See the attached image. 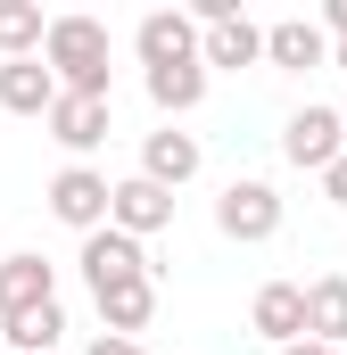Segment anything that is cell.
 Listing matches in <instances>:
<instances>
[{
	"mask_svg": "<svg viewBox=\"0 0 347 355\" xmlns=\"http://www.w3.org/2000/svg\"><path fill=\"white\" fill-rule=\"evenodd\" d=\"M42 67L75 99H108V25L99 17H50L42 33Z\"/></svg>",
	"mask_w": 347,
	"mask_h": 355,
	"instance_id": "obj_1",
	"label": "cell"
},
{
	"mask_svg": "<svg viewBox=\"0 0 347 355\" xmlns=\"http://www.w3.org/2000/svg\"><path fill=\"white\" fill-rule=\"evenodd\" d=\"M215 232H223V240H240V248L273 240V232H281V190L257 182V174L223 182V198H215Z\"/></svg>",
	"mask_w": 347,
	"mask_h": 355,
	"instance_id": "obj_2",
	"label": "cell"
},
{
	"mask_svg": "<svg viewBox=\"0 0 347 355\" xmlns=\"http://www.w3.org/2000/svg\"><path fill=\"white\" fill-rule=\"evenodd\" d=\"M174 223V190H158V182H141V174H124V182H108V232H124V240H158Z\"/></svg>",
	"mask_w": 347,
	"mask_h": 355,
	"instance_id": "obj_3",
	"label": "cell"
},
{
	"mask_svg": "<svg viewBox=\"0 0 347 355\" xmlns=\"http://www.w3.org/2000/svg\"><path fill=\"white\" fill-rule=\"evenodd\" d=\"M75 265H83L91 297H99V289H116V281H158L149 248H141V240H124V232H108V223H99V232H83V257H75Z\"/></svg>",
	"mask_w": 347,
	"mask_h": 355,
	"instance_id": "obj_4",
	"label": "cell"
},
{
	"mask_svg": "<svg viewBox=\"0 0 347 355\" xmlns=\"http://www.w3.org/2000/svg\"><path fill=\"white\" fill-rule=\"evenodd\" d=\"M42 198H50V215H58L67 232H99V223H108V174H99V166H58Z\"/></svg>",
	"mask_w": 347,
	"mask_h": 355,
	"instance_id": "obj_5",
	"label": "cell"
},
{
	"mask_svg": "<svg viewBox=\"0 0 347 355\" xmlns=\"http://www.w3.org/2000/svg\"><path fill=\"white\" fill-rule=\"evenodd\" d=\"M339 149H347V141H339V107H314V99H306V107L281 124V157H289L298 174H323Z\"/></svg>",
	"mask_w": 347,
	"mask_h": 355,
	"instance_id": "obj_6",
	"label": "cell"
},
{
	"mask_svg": "<svg viewBox=\"0 0 347 355\" xmlns=\"http://www.w3.org/2000/svg\"><path fill=\"white\" fill-rule=\"evenodd\" d=\"M133 50H141V75H158V67H190V58H198V25H190L182 8H149V17L133 25Z\"/></svg>",
	"mask_w": 347,
	"mask_h": 355,
	"instance_id": "obj_7",
	"label": "cell"
},
{
	"mask_svg": "<svg viewBox=\"0 0 347 355\" xmlns=\"http://www.w3.org/2000/svg\"><path fill=\"white\" fill-rule=\"evenodd\" d=\"M42 124H50V141H58V149H67V157H75V166H83L91 149H99V141H108V99H75V91H58V99H50V116H42Z\"/></svg>",
	"mask_w": 347,
	"mask_h": 355,
	"instance_id": "obj_8",
	"label": "cell"
},
{
	"mask_svg": "<svg viewBox=\"0 0 347 355\" xmlns=\"http://www.w3.org/2000/svg\"><path fill=\"white\" fill-rule=\"evenodd\" d=\"M264 67H281V75H314V67H331L323 25H314V17H281V25H264Z\"/></svg>",
	"mask_w": 347,
	"mask_h": 355,
	"instance_id": "obj_9",
	"label": "cell"
},
{
	"mask_svg": "<svg viewBox=\"0 0 347 355\" xmlns=\"http://www.w3.org/2000/svg\"><path fill=\"white\" fill-rule=\"evenodd\" d=\"M198 166H207V149H198V132H182V124H166V132L141 141V182H158V190H182Z\"/></svg>",
	"mask_w": 347,
	"mask_h": 355,
	"instance_id": "obj_10",
	"label": "cell"
},
{
	"mask_svg": "<svg viewBox=\"0 0 347 355\" xmlns=\"http://www.w3.org/2000/svg\"><path fill=\"white\" fill-rule=\"evenodd\" d=\"M248 322H257V339H273V347H298L306 339V281H264L257 306H248Z\"/></svg>",
	"mask_w": 347,
	"mask_h": 355,
	"instance_id": "obj_11",
	"label": "cell"
},
{
	"mask_svg": "<svg viewBox=\"0 0 347 355\" xmlns=\"http://www.w3.org/2000/svg\"><path fill=\"white\" fill-rule=\"evenodd\" d=\"M50 99H58V75L42 58H0V107L8 116H50Z\"/></svg>",
	"mask_w": 347,
	"mask_h": 355,
	"instance_id": "obj_12",
	"label": "cell"
},
{
	"mask_svg": "<svg viewBox=\"0 0 347 355\" xmlns=\"http://www.w3.org/2000/svg\"><path fill=\"white\" fill-rule=\"evenodd\" d=\"M91 306H99L108 339H141V331H149V314H158V281H116V289H99Z\"/></svg>",
	"mask_w": 347,
	"mask_h": 355,
	"instance_id": "obj_13",
	"label": "cell"
},
{
	"mask_svg": "<svg viewBox=\"0 0 347 355\" xmlns=\"http://www.w3.org/2000/svg\"><path fill=\"white\" fill-rule=\"evenodd\" d=\"M257 58H264V25H248V17L198 25V67H257Z\"/></svg>",
	"mask_w": 347,
	"mask_h": 355,
	"instance_id": "obj_14",
	"label": "cell"
},
{
	"mask_svg": "<svg viewBox=\"0 0 347 355\" xmlns=\"http://www.w3.org/2000/svg\"><path fill=\"white\" fill-rule=\"evenodd\" d=\"M0 339L17 355H50L67 339V306H58V297H50V306H8V314H0Z\"/></svg>",
	"mask_w": 347,
	"mask_h": 355,
	"instance_id": "obj_15",
	"label": "cell"
},
{
	"mask_svg": "<svg viewBox=\"0 0 347 355\" xmlns=\"http://www.w3.org/2000/svg\"><path fill=\"white\" fill-rule=\"evenodd\" d=\"M50 297H58V265L50 257H33V248L25 257H0V314L8 306H50Z\"/></svg>",
	"mask_w": 347,
	"mask_h": 355,
	"instance_id": "obj_16",
	"label": "cell"
},
{
	"mask_svg": "<svg viewBox=\"0 0 347 355\" xmlns=\"http://www.w3.org/2000/svg\"><path fill=\"white\" fill-rule=\"evenodd\" d=\"M306 339L314 347H347V272L306 281Z\"/></svg>",
	"mask_w": 347,
	"mask_h": 355,
	"instance_id": "obj_17",
	"label": "cell"
},
{
	"mask_svg": "<svg viewBox=\"0 0 347 355\" xmlns=\"http://www.w3.org/2000/svg\"><path fill=\"white\" fill-rule=\"evenodd\" d=\"M141 83H149V107L174 124V116H190V107L207 99V67L190 58V67H158V75H141Z\"/></svg>",
	"mask_w": 347,
	"mask_h": 355,
	"instance_id": "obj_18",
	"label": "cell"
},
{
	"mask_svg": "<svg viewBox=\"0 0 347 355\" xmlns=\"http://www.w3.org/2000/svg\"><path fill=\"white\" fill-rule=\"evenodd\" d=\"M42 33H50V17L33 0H0V58H42Z\"/></svg>",
	"mask_w": 347,
	"mask_h": 355,
	"instance_id": "obj_19",
	"label": "cell"
},
{
	"mask_svg": "<svg viewBox=\"0 0 347 355\" xmlns=\"http://www.w3.org/2000/svg\"><path fill=\"white\" fill-rule=\"evenodd\" d=\"M314 182H323V198H331V207H347V149H339V157H331Z\"/></svg>",
	"mask_w": 347,
	"mask_h": 355,
	"instance_id": "obj_20",
	"label": "cell"
},
{
	"mask_svg": "<svg viewBox=\"0 0 347 355\" xmlns=\"http://www.w3.org/2000/svg\"><path fill=\"white\" fill-rule=\"evenodd\" d=\"M323 42H347V0H323Z\"/></svg>",
	"mask_w": 347,
	"mask_h": 355,
	"instance_id": "obj_21",
	"label": "cell"
},
{
	"mask_svg": "<svg viewBox=\"0 0 347 355\" xmlns=\"http://www.w3.org/2000/svg\"><path fill=\"white\" fill-rule=\"evenodd\" d=\"M83 355H149V347H141V339H108V331H99V339H91Z\"/></svg>",
	"mask_w": 347,
	"mask_h": 355,
	"instance_id": "obj_22",
	"label": "cell"
},
{
	"mask_svg": "<svg viewBox=\"0 0 347 355\" xmlns=\"http://www.w3.org/2000/svg\"><path fill=\"white\" fill-rule=\"evenodd\" d=\"M273 355H347V347H314V339H298V347H273Z\"/></svg>",
	"mask_w": 347,
	"mask_h": 355,
	"instance_id": "obj_23",
	"label": "cell"
},
{
	"mask_svg": "<svg viewBox=\"0 0 347 355\" xmlns=\"http://www.w3.org/2000/svg\"><path fill=\"white\" fill-rule=\"evenodd\" d=\"M331 67H339V75H347V42H331Z\"/></svg>",
	"mask_w": 347,
	"mask_h": 355,
	"instance_id": "obj_24",
	"label": "cell"
},
{
	"mask_svg": "<svg viewBox=\"0 0 347 355\" xmlns=\"http://www.w3.org/2000/svg\"><path fill=\"white\" fill-rule=\"evenodd\" d=\"M339 141H347V107H339Z\"/></svg>",
	"mask_w": 347,
	"mask_h": 355,
	"instance_id": "obj_25",
	"label": "cell"
}]
</instances>
